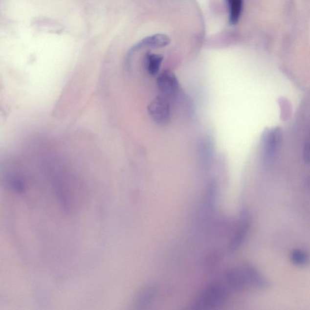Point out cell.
Segmentation results:
<instances>
[{
	"mask_svg": "<svg viewBox=\"0 0 310 310\" xmlns=\"http://www.w3.org/2000/svg\"><path fill=\"white\" fill-rule=\"evenodd\" d=\"M231 291L225 283L216 282L208 284L194 301L193 308L208 309L220 306L227 301Z\"/></svg>",
	"mask_w": 310,
	"mask_h": 310,
	"instance_id": "6da1fadb",
	"label": "cell"
},
{
	"mask_svg": "<svg viewBox=\"0 0 310 310\" xmlns=\"http://www.w3.org/2000/svg\"><path fill=\"white\" fill-rule=\"evenodd\" d=\"M283 132L278 127L266 129L261 139V153L263 161L271 163L275 159L280 149Z\"/></svg>",
	"mask_w": 310,
	"mask_h": 310,
	"instance_id": "7a4b0ae2",
	"label": "cell"
},
{
	"mask_svg": "<svg viewBox=\"0 0 310 310\" xmlns=\"http://www.w3.org/2000/svg\"><path fill=\"white\" fill-rule=\"evenodd\" d=\"M148 111L155 123L159 125H166L171 117L170 99L159 94L149 104Z\"/></svg>",
	"mask_w": 310,
	"mask_h": 310,
	"instance_id": "3957f363",
	"label": "cell"
},
{
	"mask_svg": "<svg viewBox=\"0 0 310 310\" xmlns=\"http://www.w3.org/2000/svg\"><path fill=\"white\" fill-rule=\"evenodd\" d=\"M251 225V216L246 208L241 209L239 218L238 224L235 234L228 245L230 252H235L243 244L247 237Z\"/></svg>",
	"mask_w": 310,
	"mask_h": 310,
	"instance_id": "277c9868",
	"label": "cell"
},
{
	"mask_svg": "<svg viewBox=\"0 0 310 310\" xmlns=\"http://www.w3.org/2000/svg\"><path fill=\"white\" fill-rule=\"evenodd\" d=\"M156 85L160 94L169 99L176 95L179 90V82L176 76L169 70L163 71L157 76Z\"/></svg>",
	"mask_w": 310,
	"mask_h": 310,
	"instance_id": "5b68a950",
	"label": "cell"
},
{
	"mask_svg": "<svg viewBox=\"0 0 310 310\" xmlns=\"http://www.w3.org/2000/svg\"><path fill=\"white\" fill-rule=\"evenodd\" d=\"M223 279L231 291H242L250 286L243 266L228 269L225 272Z\"/></svg>",
	"mask_w": 310,
	"mask_h": 310,
	"instance_id": "8992f818",
	"label": "cell"
},
{
	"mask_svg": "<svg viewBox=\"0 0 310 310\" xmlns=\"http://www.w3.org/2000/svg\"><path fill=\"white\" fill-rule=\"evenodd\" d=\"M170 43V38L167 35L157 34L145 38L134 45L131 52L139 51L144 48H162L166 47Z\"/></svg>",
	"mask_w": 310,
	"mask_h": 310,
	"instance_id": "52a82bcc",
	"label": "cell"
},
{
	"mask_svg": "<svg viewBox=\"0 0 310 310\" xmlns=\"http://www.w3.org/2000/svg\"><path fill=\"white\" fill-rule=\"evenodd\" d=\"M243 268L250 284V286L256 288H266L268 286V282L266 280L258 269L250 263L243 264Z\"/></svg>",
	"mask_w": 310,
	"mask_h": 310,
	"instance_id": "ba28073f",
	"label": "cell"
},
{
	"mask_svg": "<svg viewBox=\"0 0 310 310\" xmlns=\"http://www.w3.org/2000/svg\"><path fill=\"white\" fill-rule=\"evenodd\" d=\"M164 60L163 56L156 53H147L145 57V63L147 73L152 77H155L159 72Z\"/></svg>",
	"mask_w": 310,
	"mask_h": 310,
	"instance_id": "9c48e42d",
	"label": "cell"
},
{
	"mask_svg": "<svg viewBox=\"0 0 310 310\" xmlns=\"http://www.w3.org/2000/svg\"><path fill=\"white\" fill-rule=\"evenodd\" d=\"M156 288L154 286H149L143 289L139 293L136 301L135 306L138 309H144L151 305L156 295Z\"/></svg>",
	"mask_w": 310,
	"mask_h": 310,
	"instance_id": "30bf717a",
	"label": "cell"
},
{
	"mask_svg": "<svg viewBox=\"0 0 310 310\" xmlns=\"http://www.w3.org/2000/svg\"><path fill=\"white\" fill-rule=\"evenodd\" d=\"M229 11L230 23L235 25L240 20L243 8V0H227Z\"/></svg>",
	"mask_w": 310,
	"mask_h": 310,
	"instance_id": "8fae6325",
	"label": "cell"
},
{
	"mask_svg": "<svg viewBox=\"0 0 310 310\" xmlns=\"http://www.w3.org/2000/svg\"><path fill=\"white\" fill-rule=\"evenodd\" d=\"M290 260L294 266H304L309 264L310 257L309 254L306 251L297 248L291 251Z\"/></svg>",
	"mask_w": 310,
	"mask_h": 310,
	"instance_id": "7c38bea8",
	"label": "cell"
},
{
	"mask_svg": "<svg viewBox=\"0 0 310 310\" xmlns=\"http://www.w3.org/2000/svg\"><path fill=\"white\" fill-rule=\"evenodd\" d=\"M303 157L307 163L310 164V140L305 144L303 149Z\"/></svg>",
	"mask_w": 310,
	"mask_h": 310,
	"instance_id": "4fadbf2b",
	"label": "cell"
}]
</instances>
